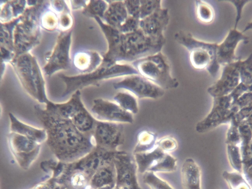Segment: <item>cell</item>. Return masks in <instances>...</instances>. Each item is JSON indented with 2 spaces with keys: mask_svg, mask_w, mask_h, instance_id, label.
<instances>
[{
  "mask_svg": "<svg viewBox=\"0 0 252 189\" xmlns=\"http://www.w3.org/2000/svg\"><path fill=\"white\" fill-rule=\"evenodd\" d=\"M108 5V1L102 0H89L86 6L82 10V14L87 17L93 18L98 17L102 19Z\"/></svg>",
  "mask_w": 252,
  "mask_h": 189,
  "instance_id": "cell-32",
  "label": "cell"
},
{
  "mask_svg": "<svg viewBox=\"0 0 252 189\" xmlns=\"http://www.w3.org/2000/svg\"><path fill=\"white\" fill-rule=\"evenodd\" d=\"M116 90H125L138 98L157 99L164 94V90L140 74L127 76L113 84Z\"/></svg>",
  "mask_w": 252,
  "mask_h": 189,
  "instance_id": "cell-11",
  "label": "cell"
},
{
  "mask_svg": "<svg viewBox=\"0 0 252 189\" xmlns=\"http://www.w3.org/2000/svg\"><path fill=\"white\" fill-rule=\"evenodd\" d=\"M134 74H139L131 64L120 63L109 66L101 64L95 70L88 74L74 76L62 74L59 77L64 82L65 89L61 97H64L72 94L75 92L88 86H99L102 81L106 79Z\"/></svg>",
  "mask_w": 252,
  "mask_h": 189,
  "instance_id": "cell-2",
  "label": "cell"
},
{
  "mask_svg": "<svg viewBox=\"0 0 252 189\" xmlns=\"http://www.w3.org/2000/svg\"><path fill=\"white\" fill-rule=\"evenodd\" d=\"M232 104L230 94L213 98L210 112L196 124L195 130L199 133H204L222 124L230 122L235 115L231 108Z\"/></svg>",
  "mask_w": 252,
  "mask_h": 189,
  "instance_id": "cell-9",
  "label": "cell"
},
{
  "mask_svg": "<svg viewBox=\"0 0 252 189\" xmlns=\"http://www.w3.org/2000/svg\"><path fill=\"white\" fill-rule=\"evenodd\" d=\"M228 1L231 2L235 6L236 10L234 29H237V25L241 19L244 7L247 3L250 2V0H229Z\"/></svg>",
  "mask_w": 252,
  "mask_h": 189,
  "instance_id": "cell-46",
  "label": "cell"
},
{
  "mask_svg": "<svg viewBox=\"0 0 252 189\" xmlns=\"http://www.w3.org/2000/svg\"><path fill=\"white\" fill-rule=\"evenodd\" d=\"M252 102V92H247L241 95L231 105L235 113Z\"/></svg>",
  "mask_w": 252,
  "mask_h": 189,
  "instance_id": "cell-44",
  "label": "cell"
},
{
  "mask_svg": "<svg viewBox=\"0 0 252 189\" xmlns=\"http://www.w3.org/2000/svg\"><path fill=\"white\" fill-rule=\"evenodd\" d=\"M20 21L21 16L7 23H0V46L14 52V32Z\"/></svg>",
  "mask_w": 252,
  "mask_h": 189,
  "instance_id": "cell-28",
  "label": "cell"
},
{
  "mask_svg": "<svg viewBox=\"0 0 252 189\" xmlns=\"http://www.w3.org/2000/svg\"><path fill=\"white\" fill-rule=\"evenodd\" d=\"M51 8L59 15L69 8L65 0H50Z\"/></svg>",
  "mask_w": 252,
  "mask_h": 189,
  "instance_id": "cell-47",
  "label": "cell"
},
{
  "mask_svg": "<svg viewBox=\"0 0 252 189\" xmlns=\"http://www.w3.org/2000/svg\"><path fill=\"white\" fill-rule=\"evenodd\" d=\"M222 177L230 189H252L242 173L224 171Z\"/></svg>",
  "mask_w": 252,
  "mask_h": 189,
  "instance_id": "cell-31",
  "label": "cell"
},
{
  "mask_svg": "<svg viewBox=\"0 0 252 189\" xmlns=\"http://www.w3.org/2000/svg\"><path fill=\"white\" fill-rule=\"evenodd\" d=\"M248 182L250 184V185H251V187L252 188V181H250V182Z\"/></svg>",
  "mask_w": 252,
  "mask_h": 189,
  "instance_id": "cell-56",
  "label": "cell"
},
{
  "mask_svg": "<svg viewBox=\"0 0 252 189\" xmlns=\"http://www.w3.org/2000/svg\"><path fill=\"white\" fill-rule=\"evenodd\" d=\"M1 54V63H10L15 58V54L7 48L0 46Z\"/></svg>",
  "mask_w": 252,
  "mask_h": 189,
  "instance_id": "cell-48",
  "label": "cell"
},
{
  "mask_svg": "<svg viewBox=\"0 0 252 189\" xmlns=\"http://www.w3.org/2000/svg\"><path fill=\"white\" fill-rule=\"evenodd\" d=\"M9 63L26 92L38 102L46 104L50 100L36 58L29 52L15 57Z\"/></svg>",
  "mask_w": 252,
  "mask_h": 189,
  "instance_id": "cell-3",
  "label": "cell"
},
{
  "mask_svg": "<svg viewBox=\"0 0 252 189\" xmlns=\"http://www.w3.org/2000/svg\"><path fill=\"white\" fill-rule=\"evenodd\" d=\"M7 142L11 154H25L41 148V144L22 135L10 132Z\"/></svg>",
  "mask_w": 252,
  "mask_h": 189,
  "instance_id": "cell-25",
  "label": "cell"
},
{
  "mask_svg": "<svg viewBox=\"0 0 252 189\" xmlns=\"http://www.w3.org/2000/svg\"><path fill=\"white\" fill-rule=\"evenodd\" d=\"M5 68V63H1V78H2V75L3 74V72H4Z\"/></svg>",
  "mask_w": 252,
  "mask_h": 189,
  "instance_id": "cell-52",
  "label": "cell"
},
{
  "mask_svg": "<svg viewBox=\"0 0 252 189\" xmlns=\"http://www.w3.org/2000/svg\"><path fill=\"white\" fill-rule=\"evenodd\" d=\"M226 145L227 155L231 166L235 171L243 173V162L240 146L238 145Z\"/></svg>",
  "mask_w": 252,
  "mask_h": 189,
  "instance_id": "cell-35",
  "label": "cell"
},
{
  "mask_svg": "<svg viewBox=\"0 0 252 189\" xmlns=\"http://www.w3.org/2000/svg\"><path fill=\"white\" fill-rule=\"evenodd\" d=\"M94 19L100 27L108 43L107 51L102 55L101 64L109 66L125 62L123 34L118 29L105 24L100 18L94 17Z\"/></svg>",
  "mask_w": 252,
  "mask_h": 189,
  "instance_id": "cell-12",
  "label": "cell"
},
{
  "mask_svg": "<svg viewBox=\"0 0 252 189\" xmlns=\"http://www.w3.org/2000/svg\"><path fill=\"white\" fill-rule=\"evenodd\" d=\"M114 189H132L126 187H118L115 186Z\"/></svg>",
  "mask_w": 252,
  "mask_h": 189,
  "instance_id": "cell-54",
  "label": "cell"
},
{
  "mask_svg": "<svg viewBox=\"0 0 252 189\" xmlns=\"http://www.w3.org/2000/svg\"><path fill=\"white\" fill-rule=\"evenodd\" d=\"M123 38L125 62L132 63L160 52L165 43V39L151 38L146 35L140 29L131 33L123 34Z\"/></svg>",
  "mask_w": 252,
  "mask_h": 189,
  "instance_id": "cell-6",
  "label": "cell"
},
{
  "mask_svg": "<svg viewBox=\"0 0 252 189\" xmlns=\"http://www.w3.org/2000/svg\"><path fill=\"white\" fill-rule=\"evenodd\" d=\"M61 189H74L68 186L65 185H60Z\"/></svg>",
  "mask_w": 252,
  "mask_h": 189,
  "instance_id": "cell-53",
  "label": "cell"
},
{
  "mask_svg": "<svg viewBox=\"0 0 252 189\" xmlns=\"http://www.w3.org/2000/svg\"><path fill=\"white\" fill-rule=\"evenodd\" d=\"M124 1L128 16L140 19V0Z\"/></svg>",
  "mask_w": 252,
  "mask_h": 189,
  "instance_id": "cell-45",
  "label": "cell"
},
{
  "mask_svg": "<svg viewBox=\"0 0 252 189\" xmlns=\"http://www.w3.org/2000/svg\"><path fill=\"white\" fill-rule=\"evenodd\" d=\"M92 138L95 147L111 151H118L125 141L123 124L97 120Z\"/></svg>",
  "mask_w": 252,
  "mask_h": 189,
  "instance_id": "cell-10",
  "label": "cell"
},
{
  "mask_svg": "<svg viewBox=\"0 0 252 189\" xmlns=\"http://www.w3.org/2000/svg\"><path fill=\"white\" fill-rule=\"evenodd\" d=\"M118 151H111L95 147L90 152L79 159L71 163L64 162L63 171L80 170L92 177L100 167L113 160Z\"/></svg>",
  "mask_w": 252,
  "mask_h": 189,
  "instance_id": "cell-13",
  "label": "cell"
},
{
  "mask_svg": "<svg viewBox=\"0 0 252 189\" xmlns=\"http://www.w3.org/2000/svg\"><path fill=\"white\" fill-rule=\"evenodd\" d=\"M175 41L189 51L191 65L196 69H206L215 78L220 65L217 61V43L207 42L194 38L189 32L179 31L174 34Z\"/></svg>",
  "mask_w": 252,
  "mask_h": 189,
  "instance_id": "cell-4",
  "label": "cell"
},
{
  "mask_svg": "<svg viewBox=\"0 0 252 189\" xmlns=\"http://www.w3.org/2000/svg\"><path fill=\"white\" fill-rule=\"evenodd\" d=\"M108 2V7L101 20L108 25L119 29L128 16L124 1Z\"/></svg>",
  "mask_w": 252,
  "mask_h": 189,
  "instance_id": "cell-24",
  "label": "cell"
},
{
  "mask_svg": "<svg viewBox=\"0 0 252 189\" xmlns=\"http://www.w3.org/2000/svg\"><path fill=\"white\" fill-rule=\"evenodd\" d=\"M116 172L113 160L97 169L92 176L89 187L98 189L107 186H115Z\"/></svg>",
  "mask_w": 252,
  "mask_h": 189,
  "instance_id": "cell-23",
  "label": "cell"
},
{
  "mask_svg": "<svg viewBox=\"0 0 252 189\" xmlns=\"http://www.w3.org/2000/svg\"><path fill=\"white\" fill-rule=\"evenodd\" d=\"M92 114L98 121L131 124L133 114L123 110L115 101L98 98L93 100Z\"/></svg>",
  "mask_w": 252,
  "mask_h": 189,
  "instance_id": "cell-15",
  "label": "cell"
},
{
  "mask_svg": "<svg viewBox=\"0 0 252 189\" xmlns=\"http://www.w3.org/2000/svg\"><path fill=\"white\" fill-rule=\"evenodd\" d=\"M84 106L81 99L80 91H77L72 94L66 102L58 103L49 100L45 104V108L60 117L70 121Z\"/></svg>",
  "mask_w": 252,
  "mask_h": 189,
  "instance_id": "cell-20",
  "label": "cell"
},
{
  "mask_svg": "<svg viewBox=\"0 0 252 189\" xmlns=\"http://www.w3.org/2000/svg\"><path fill=\"white\" fill-rule=\"evenodd\" d=\"M169 22L168 9L161 7L150 16L141 19L140 29L148 36L156 39H165L163 32Z\"/></svg>",
  "mask_w": 252,
  "mask_h": 189,
  "instance_id": "cell-18",
  "label": "cell"
},
{
  "mask_svg": "<svg viewBox=\"0 0 252 189\" xmlns=\"http://www.w3.org/2000/svg\"><path fill=\"white\" fill-rule=\"evenodd\" d=\"M137 172L143 174L146 172L171 173L177 167V160L171 154L161 150L157 145L149 151L133 153Z\"/></svg>",
  "mask_w": 252,
  "mask_h": 189,
  "instance_id": "cell-7",
  "label": "cell"
},
{
  "mask_svg": "<svg viewBox=\"0 0 252 189\" xmlns=\"http://www.w3.org/2000/svg\"><path fill=\"white\" fill-rule=\"evenodd\" d=\"M35 116L47 133L46 144L56 158L65 163L75 161L90 152L95 146L92 136L80 132L71 122L34 105Z\"/></svg>",
  "mask_w": 252,
  "mask_h": 189,
  "instance_id": "cell-1",
  "label": "cell"
},
{
  "mask_svg": "<svg viewBox=\"0 0 252 189\" xmlns=\"http://www.w3.org/2000/svg\"><path fill=\"white\" fill-rule=\"evenodd\" d=\"M40 25L41 28L46 31L59 30V15L51 8V5L42 13Z\"/></svg>",
  "mask_w": 252,
  "mask_h": 189,
  "instance_id": "cell-33",
  "label": "cell"
},
{
  "mask_svg": "<svg viewBox=\"0 0 252 189\" xmlns=\"http://www.w3.org/2000/svg\"><path fill=\"white\" fill-rule=\"evenodd\" d=\"M88 0H70V9L76 10L79 9L83 10L88 3Z\"/></svg>",
  "mask_w": 252,
  "mask_h": 189,
  "instance_id": "cell-49",
  "label": "cell"
},
{
  "mask_svg": "<svg viewBox=\"0 0 252 189\" xmlns=\"http://www.w3.org/2000/svg\"><path fill=\"white\" fill-rule=\"evenodd\" d=\"M10 132L16 133L41 144L47 139V133L44 128H37L19 120L12 113H9Z\"/></svg>",
  "mask_w": 252,
  "mask_h": 189,
  "instance_id": "cell-21",
  "label": "cell"
},
{
  "mask_svg": "<svg viewBox=\"0 0 252 189\" xmlns=\"http://www.w3.org/2000/svg\"><path fill=\"white\" fill-rule=\"evenodd\" d=\"M157 133L148 130H142L137 136V143L133 153L144 152L152 149L157 145Z\"/></svg>",
  "mask_w": 252,
  "mask_h": 189,
  "instance_id": "cell-29",
  "label": "cell"
},
{
  "mask_svg": "<svg viewBox=\"0 0 252 189\" xmlns=\"http://www.w3.org/2000/svg\"><path fill=\"white\" fill-rule=\"evenodd\" d=\"M143 174V181L150 189H174L167 181L159 177L155 172L148 171Z\"/></svg>",
  "mask_w": 252,
  "mask_h": 189,
  "instance_id": "cell-37",
  "label": "cell"
},
{
  "mask_svg": "<svg viewBox=\"0 0 252 189\" xmlns=\"http://www.w3.org/2000/svg\"><path fill=\"white\" fill-rule=\"evenodd\" d=\"M97 120L85 106L77 112L70 121L82 133L92 136Z\"/></svg>",
  "mask_w": 252,
  "mask_h": 189,
  "instance_id": "cell-27",
  "label": "cell"
},
{
  "mask_svg": "<svg viewBox=\"0 0 252 189\" xmlns=\"http://www.w3.org/2000/svg\"><path fill=\"white\" fill-rule=\"evenodd\" d=\"M242 173L248 182L252 181V164L243 169Z\"/></svg>",
  "mask_w": 252,
  "mask_h": 189,
  "instance_id": "cell-51",
  "label": "cell"
},
{
  "mask_svg": "<svg viewBox=\"0 0 252 189\" xmlns=\"http://www.w3.org/2000/svg\"><path fill=\"white\" fill-rule=\"evenodd\" d=\"M161 1L159 0H140V19H143L161 7Z\"/></svg>",
  "mask_w": 252,
  "mask_h": 189,
  "instance_id": "cell-39",
  "label": "cell"
},
{
  "mask_svg": "<svg viewBox=\"0 0 252 189\" xmlns=\"http://www.w3.org/2000/svg\"><path fill=\"white\" fill-rule=\"evenodd\" d=\"M113 161L116 172V187L141 189L137 181V169L133 157L126 151L118 150Z\"/></svg>",
  "mask_w": 252,
  "mask_h": 189,
  "instance_id": "cell-14",
  "label": "cell"
},
{
  "mask_svg": "<svg viewBox=\"0 0 252 189\" xmlns=\"http://www.w3.org/2000/svg\"><path fill=\"white\" fill-rule=\"evenodd\" d=\"M241 141L238 126L231 124L226 133V144L239 145Z\"/></svg>",
  "mask_w": 252,
  "mask_h": 189,
  "instance_id": "cell-43",
  "label": "cell"
},
{
  "mask_svg": "<svg viewBox=\"0 0 252 189\" xmlns=\"http://www.w3.org/2000/svg\"><path fill=\"white\" fill-rule=\"evenodd\" d=\"M26 0H1L0 23L10 22L20 17L25 11Z\"/></svg>",
  "mask_w": 252,
  "mask_h": 189,
  "instance_id": "cell-26",
  "label": "cell"
},
{
  "mask_svg": "<svg viewBox=\"0 0 252 189\" xmlns=\"http://www.w3.org/2000/svg\"><path fill=\"white\" fill-rule=\"evenodd\" d=\"M113 99L125 111L133 115L138 112L137 97L132 93L128 91L118 92L114 96Z\"/></svg>",
  "mask_w": 252,
  "mask_h": 189,
  "instance_id": "cell-30",
  "label": "cell"
},
{
  "mask_svg": "<svg viewBox=\"0 0 252 189\" xmlns=\"http://www.w3.org/2000/svg\"><path fill=\"white\" fill-rule=\"evenodd\" d=\"M157 145L163 152L169 154L175 151L178 146L176 139L171 135H166L158 139Z\"/></svg>",
  "mask_w": 252,
  "mask_h": 189,
  "instance_id": "cell-40",
  "label": "cell"
},
{
  "mask_svg": "<svg viewBox=\"0 0 252 189\" xmlns=\"http://www.w3.org/2000/svg\"><path fill=\"white\" fill-rule=\"evenodd\" d=\"M238 61L223 66L220 78L207 89L213 98L229 94L240 84Z\"/></svg>",
  "mask_w": 252,
  "mask_h": 189,
  "instance_id": "cell-16",
  "label": "cell"
},
{
  "mask_svg": "<svg viewBox=\"0 0 252 189\" xmlns=\"http://www.w3.org/2000/svg\"><path fill=\"white\" fill-rule=\"evenodd\" d=\"M73 24V19L70 8H67L59 14V30L60 32H67L71 30Z\"/></svg>",
  "mask_w": 252,
  "mask_h": 189,
  "instance_id": "cell-41",
  "label": "cell"
},
{
  "mask_svg": "<svg viewBox=\"0 0 252 189\" xmlns=\"http://www.w3.org/2000/svg\"><path fill=\"white\" fill-rule=\"evenodd\" d=\"M139 74L164 90L178 87L177 79L171 74L167 57L161 52L131 63Z\"/></svg>",
  "mask_w": 252,
  "mask_h": 189,
  "instance_id": "cell-5",
  "label": "cell"
},
{
  "mask_svg": "<svg viewBox=\"0 0 252 189\" xmlns=\"http://www.w3.org/2000/svg\"><path fill=\"white\" fill-rule=\"evenodd\" d=\"M51 189H61V188L59 185L56 184L54 187H53Z\"/></svg>",
  "mask_w": 252,
  "mask_h": 189,
  "instance_id": "cell-55",
  "label": "cell"
},
{
  "mask_svg": "<svg viewBox=\"0 0 252 189\" xmlns=\"http://www.w3.org/2000/svg\"><path fill=\"white\" fill-rule=\"evenodd\" d=\"M140 19L128 16L118 29L123 34L134 32L140 29Z\"/></svg>",
  "mask_w": 252,
  "mask_h": 189,
  "instance_id": "cell-42",
  "label": "cell"
},
{
  "mask_svg": "<svg viewBox=\"0 0 252 189\" xmlns=\"http://www.w3.org/2000/svg\"><path fill=\"white\" fill-rule=\"evenodd\" d=\"M240 42L245 44L249 42V37L237 29H231L223 40L218 44L217 61L223 66L241 60L236 56L235 49Z\"/></svg>",
  "mask_w": 252,
  "mask_h": 189,
  "instance_id": "cell-17",
  "label": "cell"
},
{
  "mask_svg": "<svg viewBox=\"0 0 252 189\" xmlns=\"http://www.w3.org/2000/svg\"><path fill=\"white\" fill-rule=\"evenodd\" d=\"M240 83L246 85H252V53L245 60L238 61Z\"/></svg>",
  "mask_w": 252,
  "mask_h": 189,
  "instance_id": "cell-36",
  "label": "cell"
},
{
  "mask_svg": "<svg viewBox=\"0 0 252 189\" xmlns=\"http://www.w3.org/2000/svg\"><path fill=\"white\" fill-rule=\"evenodd\" d=\"M72 65L80 74L95 70L102 62V57L98 52L86 49L76 51L71 58Z\"/></svg>",
  "mask_w": 252,
  "mask_h": 189,
  "instance_id": "cell-19",
  "label": "cell"
},
{
  "mask_svg": "<svg viewBox=\"0 0 252 189\" xmlns=\"http://www.w3.org/2000/svg\"><path fill=\"white\" fill-rule=\"evenodd\" d=\"M56 184L54 180L51 177L48 180L38 184L32 189H51Z\"/></svg>",
  "mask_w": 252,
  "mask_h": 189,
  "instance_id": "cell-50",
  "label": "cell"
},
{
  "mask_svg": "<svg viewBox=\"0 0 252 189\" xmlns=\"http://www.w3.org/2000/svg\"><path fill=\"white\" fill-rule=\"evenodd\" d=\"M181 175L184 189H201V169L193 158H189L184 160Z\"/></svg>",
  "mask_w": 252,
  "mask_h": 189,
  "instance_id": "cell-22",
  "label": "cell"
},
{
  "mask_svg": "<svg viewBox=\"0 0 252 189\" xmlns=\"http://www.w3.org/2000/svg\"><path fill=\"white\" fill-rule=\"evenodd\" d=\"M195 10L197 19L204 24L212 23L215 18V11L212 6L204 0H196Z\"/></svg>",
  "mask_w": 252,
  "mask_h": 189,
  "instance_id": "cell-34",
  "label": "cell"
},
{
  "mask_svg": "<svg viewBox=\"0 0 252 189\" xmlns=\"http://www.w3.org/2000/svg\"><path fill=\"white\" fill-rule=\"evenodd\" d=\"M72 30L60 32L56 44L51 52L45 55V74L50 77L58 71L67 70L72 66L70 49Z\"/></svg>",
  "mask_w": 252,
  "mask_h": 189,
  "instance_id": "cell-8",
  "label": "cell"
},
{
  "mask_svg": "<svg viewBox=\"0 0 252 189\" xmlns=\"http://www.w3.org/2000/svg\"><path fill=\"white\" fill-rule=\"evenodd\" d=\"M40 150L41 148H39L30 153H13L12 155L20 167L23 169L27 170L30 168L38 158Z\"/></svg>",
  "mask_w": 252,
  "mask_h": 189,
  "instance_id": "cell-38",
  "label": "cell"
}]
</instances>
